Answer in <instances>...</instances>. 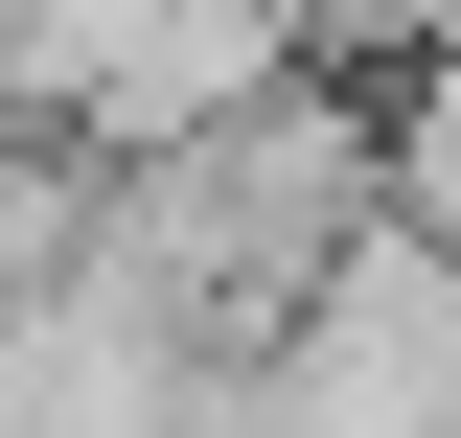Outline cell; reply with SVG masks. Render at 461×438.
Segmentation results:
<instances>
[{
	"mask_svg": "<svg viewBox=\"0 0 461 438\" xmlns=\"http://www.w3.org/2000/svg\"><path fill=\"white\" fill-rule=\"evenodd\" d=\"M230 438H461V254L369 231V254L230 370Z\"/></svg>",
	"mask_w": 461,
	"mask_h": 438,
	"instance_id": "cell-1",
	"label": "cell"
}]
</instances>
